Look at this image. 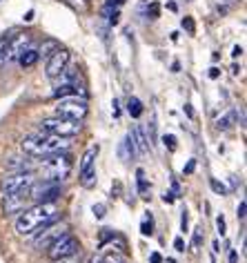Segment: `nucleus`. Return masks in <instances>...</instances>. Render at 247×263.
<instances>
[{"instance_id":"nucleus-1","label":"nucleus","mask_w":247,"mask_h":263,"mask_svg":"<svg viewBox=\"0 0 247 263\" xmlns=\"http://www.w3.org/2000/svg\"><path fill=\"white\" fill-rule=\"evenodd\" d=\"M58 219V205L56 203H36L34 208H27L18 214L16 219V232L18 236H36L45 228Z\"/></svg>"},{"instance_id":"nucleus-2","label":"nucleus","mask_w":247,"mask_h":263,"mask_svg":"<svg viewBox=\"0 0 247 263\" xmlns=\"http://www.w3.org/2000/svg\"><path fill=\"white\" fill-rule=\"evenodd\" d=\"M69 172H71V156L67 152L43 156V179L60 183Z\"/></svg>"},{"instance_id":"nucleus-3","label":"nucleus","mask_w":247,"mask_h":263,"mask_svg":"<svg viewBox=\"0 0 247 263\" xmlns=\"http://www.w3.org/2000/svg\"><path fill=\"white\" fill-rule=\"evenodd\" d=\"M78 250H80V243L74 234L65 232L60 239H56L51 246L47 248V259L49 261H65V259H71L74 254H78Z\"/></svg>"},{"instance_id":"nucleus-4","label":"nucleus","mask_w":247,"mask_h":263,"mask_svg":"<svg viewBox=\"0 0 247 263\" xmlns=\"http://www.w3.org/2000/svg\"><path fill=\"white\" fill-rule=\"evenodd\" d=\"M40 132L51 136H63V139H74L80 132V123L69 121V118H60V116H51L40 123Z\"/></svg>"},{"instance_id":"nucleus-5","label":"nucleus","mask_w":247,"mask_h":263,"mask_svg":"<svg viewBox=\"0 0 247 263\" xmlns=\"http://www.w3.org/2000/svg\"><path fill=\"white\" fill-rule=\"evenodd\" d=\"M87 101L85 98H78V96H67V98H60L56 105V116L60 118H69V121H76L80 123L83 118L87 116Z\"/></svg>"},{"instance_id":"nucleus-6","label":"nucleus","mask_w":247,"mask_h":263,"mask_svg":"<svg viewBox=\"0 0 247 263\" xmlns=\"http://www.w3.org/2000/svg\"><path fill=\"white\" fill-rule=\"evenodd\" d=\"M63 194V185L58 181H34L29 187V199L34 203H56V199Z\"/></svg>"},{"instance_id":"nucleus-7","label":"nucleus","mask_w":247,"mask_h":263,"mask_svg":"<svg viewBox=\"0 0 247 263\" xmlns=\"http://www.w3.org/2000/svg\"><path fill=\"white\" fill-rule=\"evenodd\" d=\"M34 181H36L34 172H11L0 179V192L3 194L23 192V190H29Z\"/></svg>"},{"instance_id":"nucleus-8","label":"nucleus","mask_w":247,"mask_h":263,"mask_svg":"<svg viewBox=\"0 0 247 263\" xmlns=\"http://www.w3.org/2000/svg\"><path fill=\"white\" fill-rule=\"evenodd\" d=\"M69 147L67 139H63V136H51V134H45L40 136V143H38L34 156H49V154H58V152H65V149Z\"/></svg>"},{"instance_id":"nucleus-9","label":"nucleus","mask_w":247,"mask_h":263,"mask_svg":"<svg viewBox=\"0 0 247 263\" xmlns=\"http://www.w3.org/2000/svg\"><path fill=\"white\" fill-rule=\"evenodd\" d=\"M29 199V190L14 194H3V212L5 214H20L25 210V201Z\"/></svg>"},{"instance_id":"nucleus-10","label":"nucleus","mask_w":247,"mask_h":263,"mask_svg":"<svg viewBox=\"0 0 247 263\" xmlns=\"http://www.w3.org/2000/svg\"><path fill=\"white\" fill-rule=\"evenodd\" d=\"M67 63H69V51L58 47L54 54L47 58V69H45V71H47V78H51V81H54V78L60 74L65 67H67Z\"/></svg>"},{"instance_id":"nucleus-11","label":"nucleus","mask_w":247,"mask_h":263,"mask_svg":"<svg viewBox=\"0 0 247 263\" xmlns=\"http://www.w3.org/2000/svg\"><path fill=\"white\" fill-rule=\"evenodd\" d=\"M63 234H65V228L58 226V223L54 221L49 228H45L40 234H36V236H38V239H36V248H38V250H47L51 243H54L56 239H60Z\"/></svg>"},{"instance_id":"nucleus-12","label":"nucleus","mask_w":247,"mask_h":263,"mask_svg":"<svg viewBox=\"0 0 247 263\" xmlns=\"http://www.w3.org/2000/svg\"><path fill=\"white\" fill-rule=\"evenodd\" d=\"M29 45H31L29 34H18V36L11 38V41H7V63L18 61V56H20L25 49H29Z\"/></svg>"},{"instance_id":"nucleus-13","label":"nucleus","mask_w":247,"mask_h":263,"mask_svg":"<svg viewBox=\"0 0 247 263\" xmlns=\"http://www.w3.org/2000/svg\"><path fill=\"white\" fill-rule=\"evenodd\" d=\"M132 139H134L136 154L145 156L147 149H149V143H147V134H145V127H142V125H136V127L132 129Z\"/></svg>"},{"instance_id":"nucleus-14","label":"nucleus","mask_w":247,"mask_h":263,"mask_svg":"<svg viewBox=\"0 0 247 263\" xmlns=\"http://www.w3.org/2000/svg\"><path fill=\"white\" fill-rule=\"evenodd\" d=\"M118 156H120V161H132L134 156H136V147H134V139H132V132H127L125 134V139L120 141V145H118Z\"/></svg>"},{"instance_id":"nucleus-15","label":"nucleus","mask_w":247,"mask_h":263,"mask_svg":"<svg viewBox=\"0 0 247 263\" xmlns=\"http://www.w3.org/2000/svg\"><path fill=\"white\" fill-rule=\"evenodd\" d=\"M98 152H100V147H98V145L87 147V152L83 154V159H80V174H85L87 170H92V167H94V163H96V156H98Z\"/></svg>"},{"instance_id":"nucleus-16","label":"nucleus","mask_w":247,"mask_h":263,"mask_svg":"<svg viewBox=\"0 0 247 263\" xmlns=\"http://www.w3.org/2000/svg\"><path fill=\"white\" fill-rule=\"evenodd\" d=\"M234 125H236V111H225L223 116H218L216 118V127L218 129H232Z\"/></svg>"},{"instance_id":"nucleus-17","label":"nucleus","mask_w":247,"mask_h":263,"mask_svg":"<svg viewBox=\"0 0 247 263\" xmlns=\"http://www.w3.org/2000/svg\"><path fill=\"white\" fill-rule=\"evenodd\" d=\"M9 170V172H31V161H23V159H11L7 161V165H5Z\"/></svg>"},{"instance_id":"nucleus-18","label":"nucleus","mask_w":247,"mask_h":263,"mask_svg":"<svg viewBox=\"0 0 247 263\" xmlns=\"http://www.w3.org/2000/svg\"><path fill=\"white\" fill-rule=\"evenodd\" d=\"M38 61V51L34 47H29V49H25L20 56H18V63L23 65V67H31V65H36Z\"/></svg>"},{"instance_id":"nucleus-19","label":"nucleus","mask_w":247,"mask_h":263,"mask_svg":"<svg viewBox=\"0 0 247 263\" xmlns=\"http://www.w3.org/2000/svg\"><path fill=\"white\" fill-rule=\"evenodd\" d=\"M127 111H129V116H132V118H138V116L142 114V103H140V98L129 96V101H127Z\"/></svg>"},{"instance_id":"nucleus-20","label":"nucleus","mask_w":247,"mask_h":263,"mask_svg":"<svg viewBox=\"0 0 247 263\" xmlns=\"http://www.w3.org/2000/svg\"><path fill=\"white\" fill-rule=\"evenodd\" d=\"M56 49H58V43L56 41H45L40 45V49H36V51H38V58H49Z\"/></svg>"},{"instance_id":"nucleus-21","label":"nucleus","mask_w":247,"mask_h":263,"mask_svg":"<svg viewBox=\"0 0 247 263\" xmlns=\"http://www.w3.org/2000/svg\"><path fill=\"white\" fill-rule=\"evenodd\" d=\"M80 185H83V187H87V190L96 185V167L87 170L85 174H80Z\"/></svg>"},{"instance_id":"nucleus-22","label":"nucleus","mask_w":247,"mask_h":263,"mask_svg":"<svg viewBox=\"0 0 247 263\" xmlns=\"http://www.w3.org/2000/svg\"><path fill=\"white\" fill-rule=\"evenodd\" d=\"M180 25H183V29H185L187 34H190V36H194V34H196V23H194V18L185 16V18H183V23H180Z\"/></svg>"},{"instance_id":"nucleus-23","label":"nucleus","mask_w":247,"mask_h":263,"mask_svg":"<svg viewBox=\"0 0 247 263\" xmlns=\"http://www.w3.org/2000/svg\"><path fill=\"white\" fill-rule=\"evenodd\" d=\"M138 190H140L142 199H149L147 196V181H145V172H142V170H138Z\"/></svg>"},{"instance_id":"nucleus-24","label":"nucleus","mask_w":247,"mask_h":263,"mask_svg":"<svg viewBox=\"0 0 247 263\" xmlns=\"http://www.w3.org/2000/svg\"><path fill=\"white\" fill-rule=\"evenodd\" d=\"M200 246H203V230L196 228V230H194V236H192V248L198 250Z\"/></svg>"},{"instance_id":"nucleus-25","label":"nucleus","mask_w":247,"mask_h":263,"mask_svg":"<svg viewBox=\"0 0 247 263\" xmlns=\"http://www.w3.org/2000/svg\"><path fill=\"white\" fill-rule=\"evenodd\" d=\"M112 239H116V234L112 232V230H100V243H98V246L102 248V246H107V241H112Z\"/></svg>"},{"instance_id":"nucleus-26","label":"nucleus","mask_w":247,"mask_h":263,"mask_svg":"<svg viewBox=\"0 0 247 263\" xmlns=\"http://www.w3.org/2000/svg\"><path fill=\"white\" fill-rule=\"evenodd\" d=\"M162 143H165V147L170 149V152L176 149V136H174V134H165V136H162Z\"/></svg>"},{"instance_id":"nucleus-27","label":"nucleus","mask_w":247,"mask_h":263,"mask_svg":"<svg viewBox=\"0 0 247 263\" xmlns=\"http://www.w3.org/2000/svg\"><path fill=\"white\" fill-rule=\"evenodd\" d=\"M140 234L142 236H152L154 234V223H152V216H149V221H145L140 226Z\"/></svg>"},{"instance_id":"nucleus-28","label":"nucleus","mask_w":247,"mask_h":263,"mask_svg":"<svg viewBox=\"0 0 247 263\" xmlns=\"http://www.w3.org/2000/svg\"><path fill=\"white\" fill-rule=\"evenodd\" d=\"M212 190H214V192H216V194H227V192H230V190H227V187L223 185V183L216 181V179L212 181Z\"/></svg>"},{"instance_id":"nucleus-29","label":"nucleus","mask_w":247,"mask_h":263,"mask_svg":"<svg viewBox=\"0 0 247 263\" xmlns=\"http://www.w3.org/2000/svg\"><path fill=\"white\" fill-rule=\"evenodd\" d=\"M92 212H94L96 219H102V216H105V205H102V203H96L92 208Z\"/></svg>"},{"instance_id":"nucleus-30","label":"nucleus","mask_w":247,"mask_h":263,"mask_svg":"<svg viewBox=\"0 0 247 263\" xmlns=\"http://www.w3.org/2000/svg\"><path fill=\"white\" fill-rule=\"evenodd\" d=\"M216 228H218V232H220V236H225V232H227V226H225V219H223V214L216 219Z\"/></svg>"},{"instance_id":"nucleus-31","label":"nucleus","mask_w":247,"mask_h":263,"mask_svg":"<svg viewBox=\"0 0 247 263\" xmlns=\"http://www.w3.org/2000/svg\"><path fill=\"white\" fill-rule=\"evenodd\" d=\"M245 212H247V203H245V201H240V203H238V210H236V216H238L240 221L245 219Z\"/></svg>"},{"instance_id":"nucleus-32","label":"nucleus","mask_w":247,"mask_h":263,"mask_svg":"<svg viewBox=\"0 0 247 263\" xmlns=\"http://www.w3.org/2000/svg\"><path fill=\"white\" fill-rule=\"evenodd\" d=\"M102 263H125V261H122V256H118V254H107Z\"/></svg>"},{"instance_id":"nucleus-33","label":"nucleus","mask_w":247,"mask_h":263,"mask_svg":"<svg viewBox=\"0 0 247 263\" xmlns=\"http://www.w3.org/2000/svg\"><path fill=\"white\" fill-rule=\"evenodd\" d=\"M174 248H176V252H185V241L178 236V239L174 241Z\"/></svg>"},{"instance_id":"nucleus-34","label":"nucleus","mask_w":247,"mask_h":263,"mask_svg":"<svg viewBox=\"0 0 247 263\" xmlns=\"http://www.w3.org/2000/svg\"><path fill=\"white\" fill-rule=\"evenodd\" d=\"M187 226H190V216H187V212H183V219H180V228H183V232H187Z\"/></svg>"},{"instance_id":"nucleus-35","label":"nucleus","mask_w":247,"mask_h":263,"mask_svg":"<svg viewBox=\"0 0 247 263\" xmlns=\"http://www.w3.org/2000/svg\"><path fill=\"white\" fill-rule=\"evenodd\" d=\"M194 170H196V161H190V163L185 165V174H192Z\"/></svg>"},{"instance_id":"nucleus-36","label":"nucleus","mask_w":247,"mask_h":263,"mask_svg":"<svg viewBox=\"0 0 247 263\" xmlns=\"http://www.w3.org/2000/svg\"><path fill=\"white\" fill-rule=\"evenodd\" d=\"M162 201H165V203H174V201H176V196H174L172 192H165V194H162Z\"/></svg>"},{"instance_id":"nucleus-37","label":"nucleus","mask_w":247,"mask_h":263,"mask_svg":"<svg viewBox=\"0 0 247 263\" xmlns=\"http://www.w3.org/2000/svg\"><path fill=\"white\" fill-rule=\"evenodd\" d=\"M149 263H162V256L158 252H154L152 256H149Z\"/></svg>"},{"instance_id":"nucleus-38","label":"nucleus","mask_w":247,"mask_h":263,"mask_svg":"<svg viewBox=\"0 0 247 263\" xmlns=\"http://www.w3.org/2000/svg\"><path fill=\"white\" fill-rule=\"evenodd\" d=\"M149 16H152V21H154V18H158V5H152V9H149Z\"/></svg>"},{"instance_id":"nucleus-39","label":"nucleus","mask_w":247,"mask_h":263,"mask_svg":"<svg viewBox=\"0 0 247 263\" xmlns=\"http://www.w3.org/2000/svg\"><path fill=\"white\" fill-rule=\"evenodd\" d=\"M218 76H220V69H218V67H212V69H210V78H212V81H216Z\"/></svg>"},{"instance_id":"nucleus-40","label":"nucleus","mask_w":247,"mask_h":263,"mask_svg":"<svg viewBox=\"0 0 247 263\" xmlns=\"http://www.w3.org/2000/svg\"><path fill=\"white\" fill-rule=\"evenodd\" d=\"M232 56H234V58L243 56V47H240V45H236V47H234V49H232Z\"/></svg>"},{"instance_id":"nucleus-41","label":"nucleus","mask_w":247,"mask_h":263,"mask_svg":"<svg viewBox=\"0 0 247 263\" xmlns=\"http://www.w3.org/2000/svg\"><path fill=\"white\" fill-rule=\"evenodd\" d=\"M122 3H125V0H109V3H107V7H120Z\"/></svg>"},{"instance_id":"nucleus-42","label":"nucleus","mask_w":247,"mask_h":263,"mask_svg":"<svg viewBox=\"0 0 247 263\" xmlns=\"http://www.w3.org/2000/svg\"><path fill=\"white\" fill-rule=\"evenodd\" d=\"M230 263H238V252L236 250H232L230 252Z\"/></svg>"},{"instance_id":"nucleus-43","label":"nucleus","mask_w":247,"mask_h":263,"mask_svg":"<svg viewBox=\"0 0 247 263\" xmlns=\"http://www.w3.org/2000/svg\"><path fill=\"white\" fill-rule=\"evenodd\" d=\"M25 21H27V23H29V21H34V9H29L27 14H25Z\"/></svg>"},{"instance_id":"nucleus-44","label":"nucleus","mask_w":247,"mask_h":263,"mask_svg":"<svg viewBox=\"0 0 247 263\" xmlns=\"http://www.w3.org/2000/svg\"><path fill=\"white\" fill-rule=\"evenodd\" d=\"M7 49V38H0V51Z\"/></svg>"},{"instance_id":"nucleus-45","label":"nucleus","mask_w":247,"mask_h":263,"mask_svg":"<svg viewBox=\"0 0 247 263\" xmlns=\"http://www.w3.org/2000/svg\"><path fill=\"white\" fill-rule=\"evenodd\" d=\"M185 114L190 116V118H194V111H192V105H185Z\"/></svg>"},{"instance_id":"nucleus-46","label":"nucleus","mask_w":247,"mask_h":263,"mask_svg":"<svg viewBox=\"0 0 247 263\" xmlns=\"http://www.w3.org/2000/svg\"><path fill=\"white\" fill-rule=\"evenodd\" d=\"M167 9H170V11H176L178 7H176V5H174V3H167Z\"/></svg>"},{"instance_id":"nucleus-47","label":"nucleus","mask_w":247,"mask_h":263,"mask_svg":"<svg viewBox=\"0 0 247 263\" xmlns=\"http://www.w3.org/2000/svg\"><path fill=\"white\" fill-rule=\"evenodd\" d=\"M89 263H102V259H100V256H92V261H89Z\"/></svg>"}]
</instances>
